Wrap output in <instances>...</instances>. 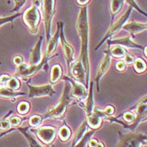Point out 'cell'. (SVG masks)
Here are the masks:
<instances>
[{"label":"cell","instance_id":"1","mask_svg":"<svg viewBox=\"0 0 147 147\" xmlns=\"http://www.w3.org/2000/svg\"><path fill=\"white\" fill-rule=\"evenodd\" d=\"M77 30L81 40V54L80 59L82 62L86 74V88H88L89 76H90V63L88 57V5L82 6L80 9L76 23Z\"/></svg>","mask_w":147,"mask_h":147},{"label":"cell","instance_id":"2","mask_svg":"<svg viewBox=\"0 0 147 147\" xmlns=\"http://www.w3.org/2000/svg\"><path fill=\"white\" fill-rule=\"evenodd\" d=\"M41 0H32V5L26 9L23 14V20L30 31L33 34H36L39 30V24L40 23Z\"/></svg>","mask_w":147,"mask_h":147},{"label":"cell","instance_id":"3","mask_svg":"<svg viewBox=\"0 0 147 147\" xmlns=\"http://www.w3.org/2000/svg\"><path fill=\"white\" fill-rule=\"evenodd\" d=\"M71 102V89L68 88V82H65V87H64V91L63 94L60 99L59 102L57 103L56 107H54L51 111L45 114V118H54V119H58L61 118L67 109L69 104Z\"/></svg>","mask_w":147,"mask_h":147},{"label":"cell","instance_id":"4","mask_svg":"<svg viewBox=\"0 0 147 147\" xmlns=\"http://www.w3.org/2000/svg\"><path fill=\"white\" fill-rule=\"evenodd\" d=\"M41 5H42V14L44 18L45 23V30L46 40L47 41L51 39V24L52 19L55 14V5H56V0H41Z\"/></svg>","mask_w":147,"mask_h":147},{"label":"cell","instance_id":"5","mask_svg":"<svg viewBox=\"0 0 147 147\" xmlns=\"http://www.w3.org/2000/svg\"><path fill=\"white\" fill-rule=\"evenodd\" d=\"M119 146H146V136L140 133H128L120 136Z\"/></svg>","mask_w":147,"mask_h":147},{"label":"cell","instance_id":"6","mask_svg":"<svg viewBox=\"0 0 147 147\" xmlns=\"http://www.w3.org/2000/svg\"><path fill=\"white\" fill-rule=\"evenodd\" d=\"M133 10V8L132 7H130L129 6V8L128 9V10L125 12V14H123L116 22H113L112 24V25H111V27L109 29V30L107 31V33L105 34L104 35V37L102 39V40L99 42V44L97 45V47L95 48V51H98L99 48H100V46L107 40H109V38H111L113 35L114 34H116L121 29H122V27H123V25L125 24V23L127 22V20H129V16H130V14H131V12Z\"/></svg>","mask_w":147,"mask_h":147},{"label":"cell","instance_id":"7","mask_svg":"<svg viewBox=\"0 0 147 147\" xmlns=\"http://www.w3.org/2000/svg\"><path fill=\"white\" fill-rule=\"evenodd\" d=\"M27 87L30 90L28 97L30 98H40V97H51L56 93V91L53 89V87L51 84H46L43 86H32L27 83Z\"/></svg>","mask_w":147,"mask_h":147},{"label":"cell","instance_id":"8","mask_svg":"<svg viewBox=\"0 0 147 147\" xmlns=\"http://www.w3.org/2000/svg\"><path fill=\"white\" fill-rule=\"evenodd\" d=\"M63 25L64 23L60 21V38H61V46L63 49L64 52V57L67 61V67L68 71L71 64L74 61H73V57H74V50L72 46L68 43L66 40V38L64 36V30H63Z\"/></svg>","mask_w":147,"mask_h":147},{"label":"cell","instance_id":"9","mask_svg":"<svg viewBox=\"0 0 147 147\" xmlns=\"http://www.w3.org/2000/svg\"><path fill=\"white\" fill-rule=\"evenodd\" d=\"M46 61H47V59L45 57L43 59V61H40L37 65L30 66V65H27V64L22 63V64L18 66L17 71H16V75L18 77H20V78H28V77H30V76L34 75V73H36L39 70H40L41 68L43 67V66L45 64H46Z\"/></svg>","mask_w":147,"mask_h":147},{"label":"cell","instance_id":"10","mask_svg":"<svg viewBox=\"0 0 147 147\" xmlns=\"http://www.w3.org/2000/svg\"><path fill=\"white\" fill-rule=\"evenodd\" d=\"M62 79L67 81L68 82L71 83V96H72L76 98H78L80 100H83L87 98V96H88L87 88L84 87L81 82H76V81H74L73 78L67 77V76H64L62 78Z\"/></svg>","mask_w":147,"mask_h":147},{"label":"cell","instance_id":"11","mask_svg":"<svg viewBox=\"0 0 147 147\" xmlns=\"http://www.w3.org/2000/svg\"><path fill=\"white\" fill-rule=\"evenodd\" d=\"M68 72H69V75H71V77L73 79L78 81L81 83H85L86 82L85 70L80 58L77 61H73L71 64Z\"/></svg>","mask_w":147,"mask_h":147},{"label":"cell","instance_id":"12","mask_svg":"<svg viewBox=\"0 0 147 147\" xmlns=\"http://www.w3.org/2000/svg\"><path fill=\"white\" fill-rule=\"evenodd\" d=\"M105 55L104 57L102 58V60L101 61L98 68V71H97V75L95 78V82L97 83V90L99 92L100 88H99V82L100 79L102 78V76L105 74V72L109 70V68L110 67L111 64V55L109 53V50L108 49L107 51H104Z\"/></svg>","mask_w":147,"mask_h":147},{"label":"cell","instance_id":"13","mask_svg":"<svg viewBox=\"0 0 147 147\" xmlns=\"http://www.w3.org/2000/svg\"><path fill=\"white\" fill-rule=\"evenodd\" d=\"M37 136L39 139L46 145L51 144L56 138L57 130L53 127H42L37 129L36 131Z\"/></svg>","mask_w":147,"mask_h":147},{"label":"cell","instance_id":"14","mask_svg":"<svg viewBox=\"0 0 147 147\" xmlns=\"http://www.w3.org/2000/svg\"><path fill=\"white\" fill-rule=\"evenodd\" d=\"M105 113L103 111L98 110L97 109H93L92 113L91 115L88 117V125L92 129H98L101 126V122H102V119L104 118Z\"/></svg>","mask_w":147,"mask_h":147},{"label":"cell","instance_id":"15","mask_svg":"<svg viewBox=\"0 0 147 147\" xmlns=\"http://www.w3.org/2000/svg\"><path fill=\"white\" fill-rule=\"evenodd\" d=\"M107 43L108 45H125L126 47H129V48H138L140 50H144L146 48V46H143L141 45H139L136 42H134L131 38L129 36H126L125 38H120V39H116V40H110L109 39L107 40Z\"/></svg>","mask_w":147,"mask_h":147},{"label":"cell","instance_id":"16","mask_svg":"<svg viewBox=\"0 0 147 147\" xmlns=\"http://www.w3.org/2000/svg\"><path fill=\"white\" fill-rule=\"evenodd\" d=\"M146 23H139L136 21H132L130 23H125L123 25L122 29L127 30L129 34H131V37H135V34H138L140 32H142L146 30Z\"/></svg>","mask_w":147,"mask_h":147},{"label":"cell","instance_id":"17","mask_svg":"<svg viewBox=\"0 0 147 147\" xmlns=\"http://www.w3.org/2000/svg\"><path fill=\"white\" fill-rule=\"evenodd\" d=\"M59 38H60V21L57 22V30L56 34H54L52 37H51V39L48 40L45 55V57L46 59H48L51 57L53 54V52L55 51V50L57 49Z\"/></svg>","mask_w":147,"mask_h":147},{"label":"cell","instance_id":"18","mask_svg":"<svg viewBox=\"0 0 147 147\" xmlns=\"http://www.w3.org/2000/svg\"><path fill=\"white\" fill-rule=\"evenodd\" d=\"M43 38L40 37L37 42V44L34 45V47L30 51V62L29 65L33 66L37 65L41 61V42H42Z\"/></svg>","mask_w":147,"mask_h":147},{"label":"cell","instance_id":"19","mask_svg":"<svg viewBox=\"0 0 147 147\" xmlns=\"http://www.w3.org/2000/svg\"><path fill=\"white\" fill-rule=\"evenodd\" d=\"M92 92H93V82H90V89H89V92L88 93V96H87V102L85 104V113L87 117H88L89 115L92 114L93 109H94V102H93V95H92Z\"/></svg>","mask_w":147,"mask_h":147},{"label":"cell","instance_id":"20","mask_svg":"<svg viewBox=\"0 0 147 147\" xmlns=\"http://www.w3.org/2000/svg\"><path fill=\"white\" fill-rule=\"evenodd\" d=\"M125 0H111L110 3V12L112 14V22L114 20V17L122 9Z\"/></svg>","mask_w":147,"mask_h":147},{"label":"cell","instance_id":"21","mask_svg":"<svg viewBox=\"0 0 147 147\" xmlns=\"http://www.w3.org/2000/svg\"><path fill=\"white\" fill-rule=\"evenodd\" d=\"M61 75H62V70L61 67L57 64L54 65L51 69V82L52 83H56L61 78Z\"/></svg>","mask_w":147,"mask_h":147},{"label":"cell","instance_id":"22","mask_svg":"<svg viewBox=\"0 0 147 147\" xmlns=\"http://www.w3.org/2000/svg\"><path fill=\"white\" fill-rule=\"evenodd\" d=\"M24 92H14V90H12L9 88H3L0 87V96L4 97V98H15L18 96H22L24 95Z\"/></svg>","mask_w":147,"mask_h":147},{"label":"cell","instance_id":"23","mask_svg":"<svg viewBox=\"0 0 147 147\" xmlns=\"http://www.w3.org/2000/svg\"><path fill=\"white\" fill-rule=\"evenodd\" d=\"M88 122L87 121H84L82 125L79 127V129L77 130L75 136H74V140H73V142H72V146H76V145L78 143L81 138L83 136V135L86 133L87 131V128H88Z\"/></svg>","mask_w":147,"mask_h":147},{"label":"cell","instance_id":"24","mask_svg":"<svg viewBox=\"0 0 147 147\" xmlns=\"http://www.w3.org/2000/svg\"><path fill=\"white\" fill-rule=\"evenodd\" d=\"M109 50L110 55L114 57H117V58L124 57L125 54L127 53L125 48H123L122 45H114L112 49H109Z\"/></svg>","mask_w":147,"mask_h":147},{"label":"cell","instance_id":"25","mask_svg":"<svg viewBox=\"0 0 147 147\" xmlns=\"http://www.w3.org/2000/svg\"><path fill=\"white\" fill-rule=\"evenodd\" d=\"M71 136V131L70 128L68 126H67L66 124H64L61 127V129L59 130V137H60V139L62 141L66 142L67 140H68L70 139Z\"/></svg>","mask_w":147,"mask_h":147},{"label":"cell","instance_id":"26","mask_svg":"<svg viewBox=\"0 0 147 147\" xmlns=\"http://www.w3.org/2000/svg\"><path fill=\"white\" fill-rule=\"evenodd\" d=\"M95 133V129H93L92 130H89V131H86V133L83 135V136L81 138L78 143L76 145V146H87L88 141L90 140L92 135Z\"/></svg>","mask_w":147,"mask_h":147},{"label":"cell","instance_id":"27","mask_svg":"<svg viewBox=\"0 0 147 147\" xmlns=\"http://www.w3.org/2000/svg\"><path fill=\"white\" fill-rule=\"evenodd\" d=\"M18 130H20L23 135L25 136V138L27 139V140H28V142H29V144H30V146H40V145H39V144L35 141V140H34V139L31 137V136H30V135L27 133L28 128H21V127H20V128H18Z\"/></svg>","mask_w":147,"mask_h":147},{"label":"cell","instance_id":"28","mask_svg":"<svg viewBox=\"0 0 147 147\" xmlns=\"http://www.w3.org/2000/svg\"><path fill=\"white\" fill-rule=\"evenodd\" d=\"M134 62H135L134 67L138 73H141V72H144L146 71V64L141 58H137V59H136V61H134Z\"/></svg>","mask_w":147,"mask_h":147},{"label":"cell","instance_id":"29","mask_svg":"<svg viewBox=\"0 0 147 147\" xmlns=\"http://www.w3.org/2000/svg\"><path fill=\"white\" fill-rule=\"evenodd\" d=\"M6 86L7 88H10L12 90H18L20 87V83L16 78H10L9 80L7 82Z\"/></svg>","mask_w":147,"mask_h":147},{"label":"cell","instance_id":"30","mask_svg":"<svg viewBox=\"0 0 147 147\" xmlns=\"http://www.w3.org/2000/svg\"><path fill=\"white\" fill-rule=\"evenodd\" d=\"M30 103L27 102H20L19 105H18V108H17V110L19 113L20 114H26L30 111Z\"/></svg>","mask_w":147,"mask_h":147},{"label":"cell","instance_id":"31","mask_svg":"<svg viewBox=\"0 0 147 147\" xmlns=\"http://www.w3.org/2000/svg\"><path fill=\"white\" fill-rule=\"evenodd\" d=\"M41 122H42V118L41 116H39V115H33L29 119V124L32 127L39 126L41 124Z\"/></svg>","mask_w":147,"mask_h":147},{"label":"cell","instance_id":"32","mask_svg":"<svg viewBox=\"0 0 147 147\" xmlns=\"http://www.w3.org/2000/svg\"><path fill=\"white\" fill-rule=\"evenodd\" d=\"M125 1H126V3H127L130 7H132L133 9H135L136 11H138L140 13L143 14L144 16H146V12H145L141 8H140V6L136 3V0H125Z\"/></svg>","mask_w":147,"mask_h":147},{"label":"cell","instance_id":"33","mask_svg":"<svg viewBox=\"0 0 147 147\" xmlns=\"http://www.w3.org/2000/svg\"><path fill=\"white\" fill-rule=\"evenodd\" d=\"M20 13H16V14H13L11 16H9V17H0V26L6 24V23L9 22H13V20H14L16 18L20 17Z\"/></svg>","mask_w":147,"mask_h":147},{"label":"cell","instance_id":"34","mask_svg":"<svg viewBox=\"0 0 147 147\" xmlns=\"http://www.w3.org/2000/svg\"><path fill=\"white\" fill-rule=\"evenodd\" d=\"M123 118H124V119H125L127 123H129V125H131L135 121V119H136V115L133 113H131V112H126L124 114ZM128 125H126V127Z\"/></svg>","mask_w":147,"mask_h":147},{"label":"cell","instance_id":"35","mask_svg":"<svg viewBox=\"0 0 147 147\" xmlns=\"http://www.w3.org/2000/svg\"><path fill=\"white\" fill-rule=\"evenodd\" d=\"M26 1L27 0H13V2H14V9H12V12L19 11L23 6L24 5Z\"/></svg>","mask_w":147,"mask_h":147},{"label":"cell","instance_id":"36","mask_svg":"<svg viewBox=\"0 0 147 147\" xmlns=\"http://www.w3.org/2000/svg\"><path fill=\"white\" fill-rule=\"evenodd\" d=\"M135 61V57L132 56L131 54H128L126 53L125 56L124 57V61L126 65H131Z\"/></svg>","mask_w":147,"mask_h":147},{"label":"cell","instance_id":"37","mask_svg":"<svg viewBox=\"0 0 147 147\" xmlns=\"http://www.w3.org/2000/svg\"><path fill=\"white\" fill-rule=\"evenodd\" d=\"M9 123L11 126H13V127H16L18 125H20V124L21 123V119L17 117V116H14V117H12L9 119Z\"/></svg>","mask_w":147,"mask_h":147},{"label":"cell","instance_id":"38","mask_svg":"<svg viewBox=\"0 0 147 147\" xmlns=\"http://www.w3.org/2000/svg\"><path fill=\"white\" fill-rule=\"evenodd\" d=\"M125 68H126V64H125L124 61H119L117 62V64H116V69L118 71H125Z\"/></svg>","mask_w":147,"mask_h":147},{"label":"cell","instance_id":"39","mask_svg":"<svg viewBox=\"0 0 147 147\" xmlns=\"http://www.w3.org/2000/svg\"><path fill=\"white\" fill-rule=\"evenodd\" d=\"M88 146H89L91 147H94V146H104L103 145H102V143H99L97 140H94V139H92V140H91L88 141Z\"/></svg>","mask_w":147,"mask_h":147},{"label":"cell","instance_id":"40","mask_svg":"<svg viewBox=\"0 0 147 147\" xmlns=\"http://www.w3.org/2000/svg\"><path fill=\"white\" fill-rule=\"evenodd\" d=\"M103 112L106 115H112L114 112V108L113 106H108V107H106V109Z\"/></svg>","mask_w":147,"mask_h":147},{"label":"cell","instance_id":"41","mask_svg":"<svg viewBox=\"0 0 147 147\" xmlns=\"http://www.w3.org/2000/svg\"><path fill=\"white\" fill-rule=\"evenodd\" d=\"M11 77H9V75H3L0 77V83L1 84H6L7 82L9 80Z\"/></svg>","mask_w":147,"mask_h":147},{"label":"cell","instance_id":"42","mask_svg":"<svg viewBox=\"0 0 147 147\" xmlns=\"http://www.w3.org/2000/svg\"><path fill=\"white\" fill-rule=\"evenodd\" d=\"M13 63L16 65V66H19L20 64L23 63V58L20 56H16V57L13 58Z\"/></svg>","mask_w":147,"mask_h":147},{"label":"cell","instance_id":"43","mask_svg":"<svg viewBox=\"0 0 147 147\" xmlns=\"http://www.w3.org/2000/svg\"><path fill=\"white\" fill-rule=\"evenodd\" d=\"M89 2H90V0H77V3L81 7L88 5Z\"/></svg>","mask_w":147,"mask_h":147},{"label":"cell","instance_id":"44","mask_svg":"<svg viewBox=\"0 0 147 147\" xmlns=\"http://www.w3.org/2000/svg\"><path fill=\"white\" fill-rule=\"evenodd\" d=\"M2 119H3V118H2ZM2 119H0V121H1V120H2Z\"/></svg>","mask_w":147,"mask_h":147}]
</instances>
